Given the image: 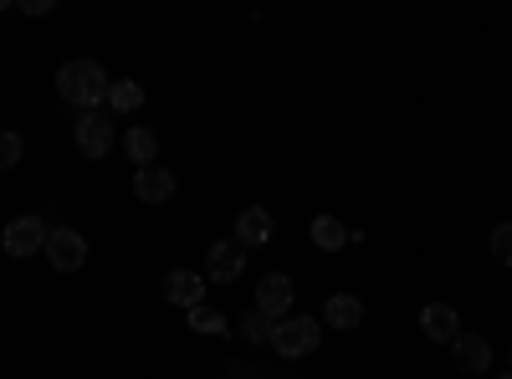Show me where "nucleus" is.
<instances>
[{
    "instance_id": "f257e3e1",
    "label": "nucleus",
    "mask_w": 512,
    "mask_h": 379,
    "mask_svg": "<svg viewBox=\"0 0 512 379\" xmlns=\"http://www.w3.org/2000/svg\"><path fill=\"white\" fill-rule=\"evenodd\" d=\"M108 88H113V77L93 62V57H72L57 67V93L62 103L82 108V113H98V103H108Z\"/></svg>"
},
{
    "instance_id": "f03ea898",
    "label": "nucleus",
    "mask_w": 512,
    "mask_h": 379,
    "mask_svg": "<svg viewBox=\"0 0 512 379\" xmlns=\"http://www.w3.org/2000/svg\"><path fill=\"white\" fill-rule=\"evenodd\" d=\"M323 344V323L318 318H282V323H272V349L282 354V359H303V354H313Z\"/></svg>"
},
{
    "instance_id": "7ed1b4c3",
    "label": "nucleus",
    "mask_w": 512,
    "mask_h": 379,
    "mask_svg": "<svg viewBox=\"0 0 512 379\" xmlns=\"http://www.w3.org/2000/svg\"><path fill=\"white\" fill-rule=\"evenodd\" d=\"M47 221L41 216H16L6 231H0V246H6V257H36V251H47Z\"/></svg>"
},
{
    "instance_id": "20e7f679",
    "label": "nucleus",
    "mask_w": 512,
    "mask_h": 379,
    "mask_svg": "<svg viewBox=\"0 0 512 379\" xmlns=\"http://www.w3.org/2000/svg\"><path fill=\"white\" fill-rule=\"evenodd\" d=\"M47 262L57 272H82V262H88V241H82L72 226H52L47 236Z\"/></svg>"
},
{
    "instance_id": "39448f33",
    "label": "nucleus",
    "mask_w": 512,
    "mask_h": 379,
    "mask_svg": "<svg viewBox=\"0 0 512 379\" xmlns=\"http://www.w3.org/2000/svg\"><path fill=\"white\" fill-rule=\"evenodd\" d=\"M72 139H77V149L88 154V159H103L113 149V118L108 113H82L72 123Z\"/></svg>"
},
{
    "instance_id": "423d86ee",
    "label": "nucleus",
    "mask_w": 512,
    "mask_h": 379,
    "mask_svg": "<svg viewBox=\"0 0 512 379\" xmlns=\"http://www.w3.org/2000/svg\"><path fill=\"white\" fill-rule=\"evenodd\" d=\"M287 308H292V277H287V272H267L262 282H256V313L282 323Z\"/></svg>"
},
{
    "instance_id": "0eeeda50",
    "label": "nucleus",
    "mask_w": 512,
    "mask_h": 379,
    "mask_svg": "<svg viewBox=\"0 0 512 379\" xmlns=\"http://www.w3.org/2000/svg\"><path fill=\"white\" fill-rule=\"evenodd\" d=\"M134 195L144 205H169L175 200V170H164V164H144V170H134Z\"/></svg>"
},
{
    "instance_id": "6e6552de",
    "label": "nucleus",
    "mask_w": 512,
    "mask_h": 379,
    "mask_svg": "<svg viewBox=\"0 0 512 379\" xmlns=\"http://www.w3.org/2000/svg\"><path fill=\"white\" fill-rule=\"evenodd\" d=\"M241 267H246V251L236 241H216V246L205 251V277L210 282H236Z\"/></svg>"
},
{
    "instance_id": "1a4fd4ad",
    "label": "nucleus",
    "mask_w": 512,
    "mask_h": 379,
    "mask_svg": "<svg viewBox=\"0 0 512 379\" xmlns=\"http://www.w3.org/2000/svg\"><path fill=\"white\" fill-rule=\"evenodd\" d=\"M164 298L175 303V308H200L205 303V272H169L164 277Z\"/></svg>"
},
{
    "instance_id": "9d476101",
    "label": "nucleus",
    "mask_w": 512,
    "mask_h": 379,
    "mask_svg": "<svg viewBox=\"0 0 512 379\" xmlns=\"http://www.w3.org/2000/svg\"><path fill=\"white\" fill-rule=\"evenodd\" d=\"M420 328H425V339H431V344H456V339H461V318H456V308H446V303L420 308Z\"/></svg>"
},
{
    "instance_id": "9b49d317",
    "label": "nucleus",
    "mask_w": 512,
    "mask_h": 379,
    "mask_svg": "<svg viewBox=\"0 0 512 379\" xmlns=\"http://www.w3.org/2000/svg\"><path fill=\"white\" fill-rule=\"evenodd\" d=\"M267 236H272V210L267 205H246L241 216H236V236L231 241L246 251V246H262Z\"/></svg>"
},
{
    "instance_id": "f8f14e48",
    "label": "nucleus",
    "mask_w": 512,
    "mask_h": 379,
    "mask_svg": "<svg viewBox=\"0 0 512 379\" xmlns=\"http://www.w3.org/2000/svg\"><path fill=\"white\" fill-rule=\"evenodd\" d=\"M451 349H456V369H466V374L492 369V344L482 339V333H461V339H456Z\"/></svg>"
},
{
    "instance_id": "ddd939ff",
    "label": "nucleus",
    "mask_w": 512,
    "mask_h": 379,
    "mask_svg": "<svg viewBox=\"0 0 512 379\" xmlns=\"http://www.w3.org/2000/svg\"><path fill=\"white\" fill-rule=\"evenodd\" d=\"M323 323H328V328H338V333H349V328H359V323H364V303H359V298H349V292H333L328 308H323Z\"/></svg>"
},
{
    "instance_id": "4468645a",
    "label": "nucleus",
    "mask_w": 512,
    "mask_h": 379,
    "mask_svg": "<svg viewBox=\"0 0 512 379\" xmlns=\"http://www.w3.org/2000/svg\"><path fill=\"white\" fill-rule=\"evenodd\" d=\"M123 154H128V164H139V170H144V164L159 159V134L154 129H128L123 134Z\"/></svg>"
},
{
    "instance_id": "2eb2a0df",
    "label": "nucleus",
    "mask_w": 512,
    "mask_h": 379,
    "mask_svg": "<svg viewBox=\"0 0 512 379\" xmlns=\"http://www.w3.org/2000/svg\"><path fill=\"white\" fill-rule=\"evenodd\" d=\"M108 103H113V113H139V108H144V88H139L134 77H128V82H113V88H108Z\"/></svg>"
},
{
    "instance_id": "dca6fc26",
    "label": "nucleus",
    "mask_w": 512,
    "mask_h": 379,
    "mask_svg": "<svg viewBox=\"0 0 512 379\" xmlns=\"http://www.w3.org/2000/svg\"><path fill=\"white\" fill-rule=\"evenodd\" d=\"M344 241H349V226H338V216H318V221H313V246L338 251Z\"/></svg>"
},
{
    "instance_id": "f3484780",
    "label": "nucleus",
    "mask_w": 512,
    "mask_h": 379,
    "mask_svg": "<svg viewBox=\"0 0 512 379\" xmlns=\"http://www.w3.org/2000/svg\"><path fill=\"white\" fill-rule=\"evenodd\" d=\"M21 154H26L21 134H16V129H0V170H16V164H21Z\"/></svg>"
},
{
    "instance_id": "a211bd4d",
    "label": "nucleus",
    "mask_w": 512,
    "mask_h": 379,
    "mask_svg": "<svg viewBox=\"0 0 512 379\" xmlns=\"http://www.w3.org/2000/svg\"><path fill=\"white\" fill-rule=\"evenodd\" d=\"M190 328H195V333H226V318H221L216 308L200 303V308H190Z\"/></svg>"
},
{
    "instance_id": "6ab92c4d",
    "label": "nucleus",
    "mask_w": 512,
    "mask_h": 379,
    "mask_svg": "<svg viewBox=\"0 0 512 379\" xmlns=\"http://www.w3.org/2000/svg\"><path fill=\"white\" fill-rule=\"evenodd\" d=\"M492 257H497L502 267H512V221H502V226L492 231Z\"/></svg>"
},
{
    "instance_id": "aec40b11",
    "label": "nucleus",
    "mask_w": 512,
    "mask_h": 379,
    "mask_svg": "<svg viewBox=\"0 0 512 379\" xmlns=\"http://www.w3.org/2000/svg\"><path fill=\"white\" fill-rule=\"evenodd\" d=\"M241 333H246L251 344H262V339H272V318H262V313L251 308V313H246V323H241Z\"/></svg>"
},
{
    "instance_id": "412c9836",
    "label": "nucleus",
    "mask_w": 512,
    "mask_h": 379,
    "mask_svg": "<svg viewBox=\"0 0 512 379\" xmlns=\"http://www.w3.org/2000/svg\"><path fill=\"white\" fill-rule=\"evenodd\" d=\"M21 11H26V16H47V11H52V0H26Z\"/></svg>"
},
{
    "instance_id": "4be33fe9",
    "label": "nucleus",
    "mask_w": 512,
    "mask_h": 379,
    "mask_svg": "<svg viewBox=\"0 0 512 379\" xmlns=\"http://www.w3.org/2000/svg\"><path fill=\"white\" fill-rule=\"evenodd\" d=\"M502 379H512V374H502Z\"/></svg>"
}]
</instances>
